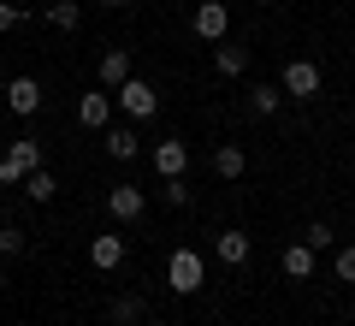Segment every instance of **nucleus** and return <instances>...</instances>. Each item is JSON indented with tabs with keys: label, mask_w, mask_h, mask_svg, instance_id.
<instances>
[{
	"label": "nucleus",
	"mask_w": 355,
	"mask_h": 326,
	"mask_svg": "<svg viewBox=\"0 0 355 326\" xmlns=\"http://www.w3.org/2000/svg\"><path fill=\"white\" fill-rule=\"evenodd\" d=\"M184 166H190V149H184L178 137L154 142V172H160V178H184Z\"/></svg>",
	"instance_id": "obj_8"
},
{
	"label": "nucleus",
	"mask_w": 355,
	"mask_h": 326,
	"mask_svg": "<svg viewBox=\"0 0 355 326\" xmlns=\"http://www.w3.org/2000/svg\"><path fill=\"white\" fill-rule=\"evenodd\" d=\"M42 18H48L53 30H77V24H83V6H77V0H53Z\"/></svg>",
	"instance_id": "obj_18"
},
{
	"label": "nucleus",
	"mask_w": 355,
	"mask_h": 326,
	"mask_svg": "<svg viewBox=\"0 0 355 326\" xmlns=\"http://www.w3.org/2000/svg\"><path fill=\"white\" fill-rule=\"evenodd\" d=\"M302 243H308V250H314V255H320V250H331V243H338V231H331V226H326V220H314V226H308V231H302Z\"/></svg>",
	"instance_id": "obj_20"
},
{
	"label": "nucleus",
	"mask_w": 355,
	"mask_h": 326,
	"mask_svg": "<svg viewBox=\"0 0 355 326\" xmlns=\"http://www.w3.org/2000/svg\"><path fill=\"white\" fill-rule=\"evenodd\" d=\"M214 65H219L225 77H243V72H249V48H237V42H219V48H214Z\"/></svg>",
	"instance_id": "obj_16"
},
{
	"label": "nucleus",
	"mask_w": 355,
	"mask_h": 326,
	"mask_svg": "<svg viewBox=\"0 0 355 326\" xmlns=\"http://www.w3.org/2000/svg\"><path fill=\"white\" fill-rule=\"evenodd\" d=\"M202 285H207L202 255H196V250H172V261H166V291H178V297H196Z\"/></svg>",
	"instance_id": "obj_2"
},
{
	"label": "nucleus",
	"mask_w": 355,
	"mask_h": 326,
	"mask_svg": "<svg viewBox=\"0 0 355 326\" xmlns=\"http://www.w3.org/2000/svg\"><path fill=\"white\" fill-rule=\"evenodd\" d=\"M6 107H12L18 119H30L42 107V83L36 77H12V83H6Z\"/></svg>",
	"instance_id": "obj_7"
},
{
	"label": "nucleus",
	"mask_w": 355,
	"mask_h": 326,
	"mask_svg": "<svg viewBox=\"0 0 355 326\" xmlns=\"http://www.w3.org/2000/svg\"><path fill=\"white\" fill-rule=\"evenodd\" d=\"M137 149H142V137L130 125H113L107 131V154H113V161H137Z\"/></svg>",
	"instance_id": "obj_15"
},
{
	"label": "nucleus",
	"mask_w": 355,
	"mask_h": 326,
	"mask_svg": "<svg viewBox=\"0 0 355 326\" xmlns=\"http://www.w3.org/2000/svg\"><path fill=\"white\" fill-rule=\"evenodd\" d=\"M0 285H6V273H0Z\"/></svg>",
	"instance_id": "obj_28"
},
{
	"label": "nucleus",
	"mask_w": 355,
	"mask_h": 326,
	"mask_svg": "<svg viewBox=\"0 0 355 326\" xmlns=\"http://www.w3.org/2000/svg\"><path fill=\"white\" fill-rule=\"evenodd\" d=\"M95 72H101V89H119V83L130 77V54H125V48H107Z\"/></svg>",
	"instance_id": "obj_12"
},
{
	"label": "nucleus",
	"mask_w": 355,
	"mask_h": 326,
	"mask_svg": "<svg viewBox=\"0 0 355 326\" xmlns=\"http://www.w3.org/2000/svg\"><path fill=\"white\" fill-rule=\"evenodd\" d=\"M214 172L219 178H243V172H249V154H243L237 142H219V149H214Z\"/></svg>",
	"instance_id": "obj_14"
},
{
	"label": "nucleus",
	"mask_w": 355,
	"mask_h": 326,
	"mask_svg": "<svg viewBox=\"0 0 355 326\" xmlns=\"http://www.w3.org/2000/svg\"><path fill=\"white\" fill-rule=\"evenodd\" d=\"M18 190H24L30 202H53V190H60V184H53V172H48V166H36V172H30Z\"/></svg>",
	"instance_id": "obj_19"
},
{
	"label": "nucleus",
	"mask_w": 355,
	"mask_h": 326,
	"mask_svg": "<svg viewBox=\"0 0 355 326\" xmlns=\"http://www.w3.org/2000/svg\"><path fill=\"white\" fill-rule=\"evenodd\" d=\"M331 273H338L343 285H355V243H343V250L331 255Z\"/></svg>",
	"instance_id": "obj_22"
},
{
	"label": "nucleus",
	"mask_w": 355,
	"mask_h": 326,
	"mask_svg": "<svg viewBox=\"0 0 355 326\" xmlns=\"http://www.w3.org/2000/svg\"><path fill=\"white\" fill-rule=\"evenodd\" d=\"M190 30H196L202 42H225V30H231V13L219 6V0H202V6L190 13Z\"/></svg>",
	"instance_id": "obj_5"
},
{
	"label": "nucleus",
	"mask_w": 355,
	"mask_h": 326,
	"mask_svg": "<svg viewBox=\"0 0 355 326\" xmlns=\"http://www.w3.org/2000/svg\"><path fill=\"white\" fill-rule=\"evenodd\" d=\"M214 255H219L225 267H243V261H249V231H219V238H214Z\"/></svg>",
	"instance_id": "obj_11"
},
{
	"label": "nucleus",
	"mask_w": 355,
	"mask_h": 326,
	"mask_svg": "<svg viewBox=\"0 0 355 326\" xmlns=\"http://www.w3.org/2000/svg\"><path fill=\"white\" fill-rule=\"evenodd\" d=\"M113 101L125 107L130 119H154L160 113V95H154V83H142V77H125V83L113 89Z\"/></svg>",
	"instance_id": "obj_3"
},
{
	"label": "nucleus",
	"mask_w": 355,
	"mask_h": 326,
	"mask_svg": "<svg viewBox=\"0 0 355 326\" xmlns=\"http://www.w3.org/2000/svg\"><path fill=\"white\" fill-rule=\"evenodd\" d=\"M279 101H284V89H279V83H254V89H249V107H254L261 119L279 113Z\"/></svg>",
	"instance_id": "obj_17"
},
{
	"label": "nucleus",
	"mask_w": 355,
	"mask_h": 326,
	"mask_svg": "<svg viewBox=\"0 0 355 326\" xmlns=\"http://www.w3.org/2000/svg\"><path fill=\"white\" fill-rule=\"evenodd\" d=\"M137 326H166V320H137Z\"/></svg>",
	"instance_id": "obj_26"
},
{
	"label": "nucleus",
	"mask_w": 355,
	"mask_h": 326,
	"mask_svg": "<svg viewBox=\"0 0 355 326\" xmlns=\"http://www.w3.org/2000/svg\"><path fill=\"white\" fill-rule=\"evenodd\" d=\"M89 261L101 267V273H113V267H125V238H113V231H101V238L89 243Z\"/></svg>",
	"instance_id": "obj_9"
},
{
	"label": "nucleus",
	"mask_w": 355,
	"mask_h": 326,
	"mask_svg": "<svg viewBox=\"0 0 355 326\" xmlns=\"http://www.w3.org/2000/svg\"><path fill=\"white\" fill-rule=\"evenodd\" d=\"M18 250H24V231H18V226H0V261L18 255Z\"/></svg>",
	"instance_id": "obj_25"
},
{
	"label": "nucleus",
	"mask_w": 355,
	"mask_h": 326,
	"mask_svg": "<svg viewBox=\"0 0 355 326\" xmlns=\"http://www.w3.org/2000/svg\"><path fill=\"white\" fill-rule=\"evenodd\" d=\"M107 107H113V89H89V95L77 101V119H83L89 131H101L107 125Z\"/></svg>",
	"instance_id": "obj_10"
},
{
	"label": "nucleus",
	"mask_w": 355,
	"mask_h": 326,
	"mask_svg": "<svg viewBox=\"0 0 355 326\" xmlns=\"http://www.w3.org/2000/svg\"><path fill=\"white\" fill-rule=\"evenodd\" d=\"M36 166H42V142H36V137H18L12 149L0 154V184H6V190H18L30 172H36Z\"/></svg>",
	"instance_id": "obj_1"
},
{
	"label": "nucleus",
	"mask_w": 355,
	"mask_h": 326,
	"mask_svg": "<svg viewBox=\"0 0 355 326\" xmlns=\"http://www.w3.org/2000/svg\"><path fill=\"white\" fill-rule=\"evenodd\" d=\"M279 267L296 279V285H302V279H314V250H308V243H291V250L279 255Z\"/></svg>",
	"instance_id": "obj_13"
},
{
	"label": "nucleus",
	"mask_w": 355,
	"mask_h": 326,
	"mask_svg": "<svg viewBox=\"0 0 355 326\" xmlns=\"http://www.w3.org/2000/svg\"><path fill=\"white\" fill-rule=\"evenodd\" d=\"M142 208H148V196H142V184H113L107 190V213H113V220H142Z\"/></svg>",
	"instance_id": "obj_6"
},
{
	"label": "nucleus",
	"mask_w": 355,
	"mask_h": 326,
	"mask_svg": "<svg viewBox=\"0 0 355 326\" xmlns=\"http://www.w3.org/2000/svg\"><path fill=\"white\" fill-rule=\"evenodd\" d=\"M18 24H24V6H18V0H0V36L18 30Z\"/></svg>",
	"instance_id": "obj_23"
},
{
	"label": "nucleus",
	"mask_w": 355,
	"mask_h": 326,
	"mask_svg": "<svg viewBox=\"0 0 355 326\" xmlns=\"http://www.w3.org/2000/svg\"><path fill=\"white\" fill-rule=\"evenodd\" d=\"M142 320V297H119L113 302V326H137Z\"/></svg>",
	"instance_id": "obj_21"
},
{
	"label": "nucleus",
	"mask_w": 355,
	"mask_h": 326,
	"mask_svg": "<svg viewBox=\"0 0 355 326\" xmlns=\"http://www.w3.org/2000/svg\"><path fill=\"white\" fill-rule=\"evenodd\" d=\"M107 6H125V0H107Z\"/></svg>",
	"instance_id": "obj_27"
},
{
	"label": "nucleus",
	"mask_w": 355,
	"mask_h": 326,
	"mask_svg": "<svg viewBox=\"0 0 355 326\" xmlns=\"http://www.w3.org/2000/svg\"><path fill=\"white\" fill-rule=\"evenodd\" d=\"M166 202H172V208H190V184H184V178H166V190H160Z\"/></svg>",
	"instance_id": "obj_24"
},
{
	"label": "nucleus",
	"mask_w": 355,
	"mask_h": 326,
	"mask_svg": "<svg viewBox=\"0 0 355 326\" xmlns=\"http://www.w3.org/2000/svg\"><path fill=\"white\" fill-rule=\"evenodd\" d=\"M279 89H284V95H296V101H314L320 95V65L314 60H291V65H284V77H279Z\"/></svg>",
	"instance_id": "obj_4"
}]
</instances>
